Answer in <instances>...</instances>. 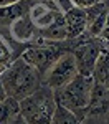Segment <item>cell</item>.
Returning <instances> with one entry per match:
<instances>
[{"label":"cell","mask_w":109,"mask_h":124,"mask_svg":"<svg viewBox=\"0 0 109 124\" xmlns=\"http://www.w3.org/2000/svg\"><path fill=\"white\" fill-rule=\"evenodd\" d=\"M53 2H55L56 8H58L61 13H65V12H68L69 8H73V7H74L71 0H53Z\"/></svg>","instance_id":"cell-18"},{"label":"cell","mask_w":109,"mask_h":124,"mask_svg":"<svg viewBox=\"0 0 109 124\" xmlns=\"http://www.w3.org/2000/svg\"><path fill=\"white\" fill-rule=\"evenodd\" d=\"M55 109V94L48 86H40L35 93L18 103V116L27 124H50Z\"/></svg>","instance_id":"cell-3"},{"label":"cell","mask_w":109,"mask_h":124,"mask_svg":"<svg viewBox=\"0 0 109 124\" xmlns=\"http://www.w3.org/2000/svg\"><path fill=\"white\" fill-rule=\"evenodd\" d=\"M50 124H81V119L74 113H71L69 109L56 104V109L53 113Z\"/></svg>","instance_id":"cell-14"},{"label":"cell","mask_w":109,"mask_h":124,"mask_svg":"<svg viewBox=\"0 0 109 124\" xmlns=\"http://www.w3.org/2000/svg\"><path fill=\"white\" fill-rule=\"evenodd\" d=\"M76 75H78V68H76L74 56L71 51H65L45 73L43 83L51 91H56L59 88L66 86L71 79H74Z\"/></svg>","instance_id":"cell-5"},{"label":"cell","mask_w":109,"mask_h":124,"mask_svg":"<svg viewBox=\"0 0 109 124\" xmlns=\"http://www.w3.org/2000/svg\"><path fill=\"white\" fill-rule=\"evenodd\" d=\"M8 96H7V93H5V88H3V85H2V79H0V103L2 101H5Z\"/></svg>","instance_id":"cell-19"},{"label":"cell","mask_w":109,"mask_h":124,"mask_svg":"<svg viewBox=\"0 0 109 124\" xmlns=\"http://www.w3.org/2000/svg\"><path fill=\"white\" fill-rule=\"evenodd\" d=\"M10 35H12V38L15 40L17 43L31 45L33 40L36 38L38 31H36V28L33 27L31 20L28 18V13H25V15L15 18L12 23H10Z\"/></svg>","instance_id":"cell-9"},{"label":"cell","mask_w":109,"mask_h":124,"mask_svg":"<svg viewBox=\"0 0 109 124\" xmlns=\"http://www.w3.org/2000/svg\"><path fill=\"white\" fill-rule=\"evenodd\" d=\"M27 13H28V18L31 20L33 27L36 28L38 33H43V31L50 30L53 25H56L59 20L63 18L61 12L51 10L45 5H40V3H31Z\"/></svg>","instance_id":"cell-7"},{"label":"cell","mask_w":109,"mask_h":124,"mask_svg":"<svg viewBox=\"0 0 109 124\" xmlns=\"http://www.w3.org/2000/svg\"><path fill=\"white\" fill-rule=\"evenodd\" d=\"M15 116H18V101L7 98L0 103V124H7Z\"/></svg>","instance_id":"cell-15"},{"label":"cell","mask_w":109,"mask_h":124,"mask_svg":"<svg viewBox=\"0 0 109 124\" xmlns=\"http://www.w3.org/2000/svg\"><path fill=\"white\" fill-rule=\"evenodd\" d=\"M28 0H22L18 3L7 5V7H0V23H12L15 18L25 15L28 12Z\"/></svg>","instance_id":"cell-12"},{"label":"cell","mask_w":109,"mask_h":124,"mask_svg":"<svg viewBox=\"0 0 109 124\" xmlns=\"http://www.w3.org/2000/svg\"><path fill=\"white\" fill-rule=\"evenodd\" d=\"M106 5H108V8H109V0H106Z\"/></svg>","instance_id":"cell-22"},{"label":"cell","mask_w":109,"mask_h":124,"mask_svg":"<svg viewBox=\"0 0 109 124\" xmlns=\"http://www.w3.org/2000/svg\"><path fill=\"white\" fill-rule=\"evenodd\" d=\"M22 0H0V7H7V5H13V3H18Z\"/></svg>","instance_id":"cell-20"},{"label":"cell","mask_w":109,"mask_h":124,"mask_svg":"<svg viewBox=\"0 0 109 124\" xmlns=\"http://www.w3.org/2000/svg\"><path fill=\"white\" fill-rule=\"evenodd\" d=\"M108 10H102L99 15H96L94 18H91L88 22V27H86V31H84V38H101L102 31L106 28V22H108Z\"/></svg>","instance_id":"cell-13"},{"label":"cell","mask_w":109,"mask_h":124,"mask_svg":"<svg viewBox=\"0 0 109 124\" xmlns=\"http://www.w3.org/2000/svg\"><path fill=\"white\" fill-rule=\"evenodd\" d=\"M93 79L96 85H101L102 88L109 89V46L102 45L101 48V53L93 71Z\"/></svg>","instance_id":"cell-11"},{"label":"cell","mask_w":109,"mask_h":124,"mask_svg":"<svg viewBox=\"0 0 109 124\" xmlns=\"http://www.w3.org/2000/svg\"><path fill=\"white\" fill-rule=\"evenodd\" d=\"M66 50H63L61 48V43H50L46 40L36 38L33 40V43H31V46L27 48L23 53H22V60L23 61H27L31 68H35L36 71H38V75L41 76H45V73L50 70V66L58 60L63 53H65Z\"/></svg>","instance_id":"cell-4"},{"label":"cell","mask_w":109,"mask_h":124,"mask_svg":"<svg viewBox=\"0 0 109 124\" xmlns=\"http://www.w3.org/2000/svg\"><path fill=\"white\" fill-rule=\"evenodd\" d=\"M0 79L7 96L18 103L31 93H35L43 83L38 71L31 68L27 61H23L22 58L13 60L8 65V68L0 75Z\"/></svg>","instance_id":"cell-1"},{"label":"cell","mask_w":109,"mask_h":124,"mask_svg":"<svg viewBox=\"0 0 109 124\" xmlns=\"http://www.w3.org/2000/svg\"><path fill=\"white\" fill-rule=\"evenodd\" d=\"M65 17V27H66V37L68 40H78L84 35L86 27H88V17L86 10L73 7L68 12L63 13Z\"/></svg>","instance_id":"cell-8"},{"label":"cell","mask_w":109,"mask_h":124,"mask_svg":"<svg viewBox=\"0 0 109 124\" xmlns=\"http://www.w3.org/2000/svg\"><path fill=\"white\" fill-rule=\"evenodd\" d=\"M81 43L76 45V48L71 51L74 61H76V68H78V75L83 76H93V71L96 66L98 56L101 53L102 43L99 38H84L81 37Z\"/></svg>","instance_id":"cell-6"},{"label":"cell","mask_w":109,"mask_h":124,"mask_svg":"<svg viewBox=\"0 0 109 124\" xmlns=\"http://www.w3.org/2000/svg\"><path fill=\"white\" fill-rule=\"evenodd\" d=\"M109 109V89L102 88L101 85H93L89 104L86 108V116H96L104 114Z\"/></svg>","instance_id":"cell-10"},{"label":"cell","mask_w":109,"mask_h":124,"mask_svg":"<svg viewBox=\"0 0 109 124\" xmlns=\"http://www.w3.org/2000/svg\"><path fill=\"white\" fill-rule=\"evenodd\" d=\"M102 116H104V124H109V109H108V111H106Z\"/></svg>","instance_id":"cell-21"},{"label":"cell","mask_w":109,"mask_h":124,"mask_svg":"<svg viewBox=\"0 0 109 124\" xmlns=\"http://www.w3.org/2000/svg\"><path fill=\"white\" fill-rule=\"evenodd\" d=\"M12 56H13V53H12L10 45L7 43V40L0 35V75H2V73L8 68L10 63L13 61Z\"/></svg>","instance_id":"cell-16"},{"label":"cell","mask_w":109,"mask_h":124,"mask_svg":"<svg viewBox=\"0 0 109 124\" xmlns=\"http://www.w3.org/2000/svg\"><path fill=\"white\" fill-rule=\"evenodd\" d=\"M93 85H94L93 76L76 75L74 79H71L66 86L53 91L55 101H56L58 106H63V108L69 109L71 113H74L83 121L86 117V108L89 104Z\"/></svg>","instance_id":"cell-2"},{"label":"cell","mask_w":109,"mask_h":124,"mask_svg":"<svg viewBox=\"0 0 109 124\" xmlns=\"http://www.w3.org/2000/svg\"><path fill=\"white\" fill-rule=\"evenodd\" d=\"M71 2H73L74 7L86 10V8H89V7H93V5L99 3V2H104V0H71Z\"/></svg>","instance_id":"cell-17"}]
</instances>
